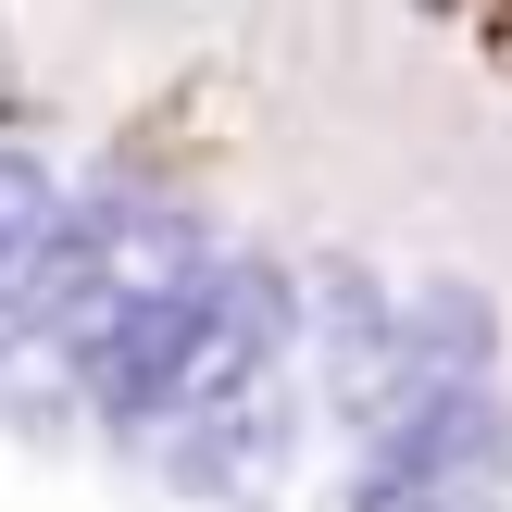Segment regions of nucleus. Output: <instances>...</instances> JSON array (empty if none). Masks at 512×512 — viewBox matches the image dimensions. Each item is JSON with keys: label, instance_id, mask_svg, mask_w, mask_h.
<instances>
[{"label": "nucleus", "instance_id": "nucleus-1", "mask_svg": "<svg viewBox=\"0 0 512 512\" xmlns=\"http://www.w3.org/2000/svg\"><path fill=\"white\" fill-rule=\"evenodd\" d=\"M425 488H512V400H500V375H425V388H400L363 425L350 512H400Z\"/></svg>", "mask_w": 512, "mask_h": 512}, {"label": "nucleus", "instance_id": "nucleus-2", "mask_svg": "<svg viewBox=\"0 0 512 512\" xmlns=\"http://www.w3.org/2000/svg\"><path fill=\"white\" fill-rule=\"evenodd\" d=\"M300 338H313V375H325V400H338L350 425H375L400 388H413L400 288H375L363 263H325V275H313V313H300Z\"/></svg>", "mask_w": 512, "mask_h": 512}, {"label": "nucleus", "instance_id": "nucleus-3", "mask_svg": "<svg viewBox=\"0 0 512 512\" xmlns=\"http://www.w3.org/2000/svg\"><path fill=\"white\" fill-rule=\"evenodd\" d=\"M400 338H413V388L425 375H500V313L463 275H425V288L400 300Z\"/></svg>", "mask_w": 512, "mask_h": 512}, {"label": "nucleus", "instance_id": "nucleus-4", "mask_svg": "<svg viewBox=\"0 0 512 512\" xmlns=\"http://www.w3.org/2000/svg\"><path fill=\"white\" fill-rule=\"evenodd\" d=\"M400 512H500V488H425V500H400Z\"/></svg>", "mask_w": 512, "mask_h": 512}]
</instances>
